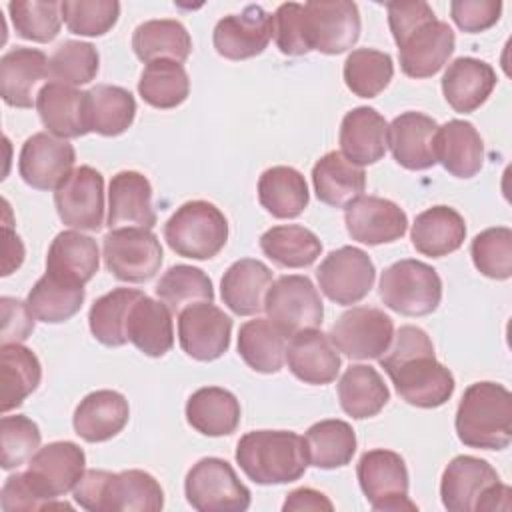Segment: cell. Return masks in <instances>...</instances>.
Returning a JSON list of instances; mask_svg holds the SVG:
<instances>
[{
	"mask_svg": "<svg viewBox=\"0 0 512 512\" xmlns=\"http://www.w3.org/2000/svg\"><path fill=\"white\" fill-rule=\"evenodd\" d=\"M378 362L398 396L416 408H438L454 394L452 372L436 360L430 336L418 326H400Z\"/></svg>",
	"mask_w": 512,
	"mask_h": 512,
	"instance_id": "6da1fadb",
	"label": "cell"
},
{
	"mask_svg": "<svg viewBox=\"0 0 512 512\" xmlns=\"http://www.w3.org/2000/svg\"><path fill=\"white\" fill-rule=\"evenodd\" d=\"M72 492L90 512H158L164 506L162 486L144 470H84Z\"/></svg>",
	"mask_w": 512,
	"mask_h": 512,
	"instance_id": "7a4b0ae2",
	"label": "cell"
},
{
	"mask_svg": "<svg viewBox=\"0 0 512 512\" xmlns=\"http://www.w3.org/2000/svg\"><path fill=\"white\" fill-rule=\"evenodd\" d=\"M456 434L468 448L504 450L512 442V394L496 382L470 384L456 410Z\"/></svg>",
	"mask_w": 512,
	"mask_h": 512,
	"instance_id": "3957f363",
	"label": "cell"
},
{
	"mask_svg": "<svg viewBox=\"0 0 512 512\" xmlns=\"http://www.w3.org/2000/svg\"><path fill=\"white\" fill-rule=\"evenodd\" d=\"M242 472L260 486L300 480L308 468L304 438L290 430H252L236 446Z\"/></svg>",
	"mask_w": 512,
	"mask_h": 512,
	"instance_id": "277c9868",
	"label": "cell"
},
{
	"mask_svg": "<svg viewBox=\"0 0 512 512\" xmlns=\"http://www.w3.org/2000/svg\"><path fill=\"white\" fill-rule=\"evenodd\" d=\"M510 488L482 458L456 456L448 462L440 482V498L450 512L508 510Z\"/></svg>",
	"mask_w": 512,
	"mask_h": 512,
	"instance_id": "5b68a950",
	"label": "cell"
},
{
	"mask_svg": "<svg viewBox=\"0 0 512 512\" xmlns=\"http://www.w3.org/2000/svg\"><path fill=\"white\" fill-rule=\"evenodd\" d=\"M164 240L178 256L210 260L226 246L228 220L212 202L190 200L164 224Z\"/></svg>",
	"mask_w": 512,
	"mask_h": 512,
	"instance_id": "8992f818",
	"label": "cell"
},
{
	"mask_svg": "<svg viewBox=\"0 0 512 512\" xmlns=\"http://www.w3.org/2000/svg\"><path fill=\"white\" fill-rule=\"evenodd\" d=\"M378 294L384 306L402 316H426L442 300V280L430 264L404 258L382 272Z\"/></svg>",
	"mask_w": 512,
	"mask_h": 512,
	"instance_id": "52a82bcc",
	"label": "cell"
},
{
	"mask_svg": "<svg viewBox=\"0 0 512 512\" xmlns=\"http://www.w3.org/2000/svg\"><path fill=\"white\" fill-rule=\"evenodd\" d=\"M86 454L84 450L68 440L50 442L30 458L28 470L22 472L26 484L36 494L42 504V510L66 508L72 506L66 502H54L56 498L74 490L78 480L84 474Z\"/></svg>",
	"mask_w": 512,
	"mask_h": 512,
	"instance_id": "ba28073f",
	"label": "cell"
},
{
	"mask_svg": "<svg viewBox=\"0 0 512 512\" xmlns=\"http://www.w3.org/2000/svg\"><path fill=\"white\" fill-rule=\"evenodd\" d=\"M184 494L198 512H244L252 500L234 468L216 456L202 458L188 470Z\"/></svg>",
	"mask_w": 512,
	"mask_h": 512,
	"instance_id": "9c48e42d",
	"label": "cell"
},
{
	"mask_svg": "<svg viewBox=\"0 0 512 512\" xmlns=\"http://www.w3.org/2000/svg\"><path fill=\"white\" fill-rule=\"evenodd\" d=\"M358 484L368 504L378 512H414L418 506L408 498V468L398 452L374 448L360 456L356 466Z\"/></svg>",
	"mask_w": 512,
	"mask_h": 512,
	"instance_id": "30bf717a",
	"label": "cell"
},
{
	"mask_svg": "<svg viewBox=\"0 0 512 512\" xmlns=\"http://www.w3.org/2000/svg\"><path fill=\"white\" fill-rule=\"evenodd\" d=\"M268 320L288 338L308 328H318L324 306L318 290L308 276L284 274L276 278L264 298Z\"/></svg>",
	"mask_w": 512,
	"mask_h": 512,
	"instance_id": "8fae6325",
	"label": "cell"
},
{
	"mask_svg": "<svg viewBox=\"0 0 512 512\" xmlns=\"http://www.w3.org/2000/svg\"><path fill=\"white\" fill-rule=\"evenodd\" d=\"M104 264L120 282L142 284L152 280L162 266V246L148 228H116L102 242Z\"/></svg>",
	"mask_w": 512,
	"mask_h": 512,
	"instance_id": "7c38bea8",
	"label": "cell"
},
{
	"mask_svg": "<svg viewBox=\"0 0 512 512\" xmlns=\"http://www.w3.org/2000/svg\"><path fill=\"white\" fill-rule=\"evenodd\" d=\"M328 336L336 350L350 360H374L388 350L394 324L380 308L354 306L338 316Z\"/></svg>",
	"mask_w": 512,
	"mask_h": 512,
	"instance_id": "4fadbf2b",
	"label": "cell"
},
{
	"mask_svg": "<svg viewBox=\"0 0 512 512\" xmlns=\"http://www.w3.org/2000/svg\"><path fill=\"white\" fill-rule=\"evenodd\" d=\"M316 278L328 300L350 306L368 296L376 280V268L362 248L342 246L320 262Z\"/></svg>",
	"mask_w": 512,
	"mask_h": 512,
	"instance_id": "5bb4252c",
	"label": "cell"
},
{
	"mask_svg": "<svg viewBox=\"0 0 512 512\" xmlns=\"http://www.w3.org/2000/svg\"><path fill=\"white\" fill-rule=\"evenodd\" d=\"M400 54V68L410 78H430L442 70L454 52L452 28L434 18L422 20L402 36L394 38Z\"/></svg>",
	"mask_w": 512,
	"mask_h": 512,
	"instance_id": "9a60e30c",
	"label": "cell"
},
{
	"mask_svg": "<svg viewBox=\"0 0 512 512\" xmlns=\"http://www.w3.org/2000/svg\"><path fill=\"white\" fill-rule=\"evenodd\" d=\"M60 220L76 230L96 232L104 224V178L92 166L74 168L54 190Z\"/></svg>",
	"mask_w": 512,
	"mask_h": 512,
	"instance_id": "2e32d148",
	"label": "cell"
},
{
	"mask_svg": "<svg viewBox=\"0 0 512 512\" xmlns=\"http://www.w3.org/2000/svg\"><path fill=\"white\" fill-rule=\"evenodd\" d=\"M310 48L342 54L360 38V12L350 0H310L304 4Z\"/></svg>",
	"mask_w": 512,
	"mask_h": 512,
	"instance_id": "e0dca14e",
	"label": "cell"
},
{
	"mask_svg": "<svg viewBox=\"0 0 512 512\" xmlns=\"http://www.w3.org/2000/svg\"><path fill=\"white\" fill-rule=\"evenodd\" d=\"M232 336V318L212 302H198L186 306L178 314L180 348L198 362H212L220 358Z\"/></svg>",
	"mask_w": 512,
	"mask_h": 512,
	"instance_id": "ac0fdd59",
	"label": "cell"
},
{
	"mask_svg": "<svg viewBox=\"0 0 512 512\" xmlns=\"http://www.w3.org/2000/svg\"><path fill=\"white\" fill-rule=\"evenodd\" d=\"M76 162L74 146L48 132L26 138L18 156L22 180L36 190H56L72 172Z\"/></svg>",
	"mask_w": 512,
	"mask_h": 512,
	"instance_id": "d6986e66",
	"label": "cell"
},
{
	"mask_svg": "<svg viewBox=\"0 0 512 512\" xmlns=\"http://www.w3.org/2000/svg\"><path fill=\"white\" fill-rule=\"evenodd\" d=\"M346 230L352 240L368 246L396 242L406 234L408 216L392 200L358 196L344 208Z\"/></svg>",
	"mask_w": 512,
	"mask_h": 512,
	"instance_id": "ffe728a7",
	"label": "cell"
},
{
	"mask_svg": "<svg viewBox=\"0 0 512 512\" xmlns=\"http://www.w3.org/2000/svg\"><path fill=\"white\" fill-rule=\"evenodd\" d=\"M272 38V14L250 4L240 14H228L214 26L212 42L228 60H248L262 54Z\"/></svg>",
	"mask_w": 512,
	"mask_h": 512,
	"instance_id": "44dd1931",
	"label": "cell"
},
{
	"mask_svg": "<svg viewBox=\"0 0 512 512\" xmlns=\"http://www.w3.org/2000/svg\"><path fill=\"white\" fill-rule=\"evenodd\" d=\"M110 230L116 228H148L156 226L152 208L150 180L136 170H122L112 176L108 186V218Z\"/></svg>",
	"mask_w": 512,
	"mask_h": 512,
	"instance_id": "7402d4cb",
	"label": "cell"
},
{
	"mask_svg": "<svg viewBox=\"0 0 512 512\" xmlns=\"http://www.w3.org/2000/svg\"><path fill=\"white\" fill-rule=\"evenodd\" d=\"M288 370L304 384H330L340 372V354L330 336L318 328L302 330L290 336L286 344Z\"/></svg>",
	"mask_w": 512,
	"mask_h": 512,
	"instance_id": "603a6c76",
	"label": "cell"
},
{
	"mask_svg": "<svg viewBox=\"0 0 512 512\" xmlns=\"http://www.w3.org/2000/svg\"><path fill=\"white\" fill-rule=\"evenodd\" d=\"M438 124L422 112H402L388 124V148L406 170H428L436 164L434 140Z\"/></svg>",
	"mask_w": 512,
	"mask_h": 512,
	"instance_id": "cb8c5ba5",
	"label": "cell"
},
{
	"mask_svg": "<svg viewBox=\"0 0 512 512\" xmlns=\"http://www.w3.org/2000/svg\"><path fill=\"white\" fill-rule=\"evenodd\" d=\"M338 142L342 156L352 164L360 168L376 164L388 148V122L370 106L352 108L342 118Z\"/></svg>",
	"mask_w": 512,
	"mask_h": 512,
	"instance_id": "d4e9b609",
	"label": "cell"
},
{
	"mask_svg": "<svg viewBox=\"0 0 512 512\" xmlns=\"http://www.w3.org/2000/svg\"><path fill=\"white\" fill-rule=\"evenodd\" d=\"M36 110L48 134L56 138H80L90 132L86 90L82 92L66 84L48 82L38 90Z\"/></svg>",
	"mask_w": 512,
	"mask_h": 512,
	"instance_id": "484cf974",
	"label": "cell"
},
{
	"mask_svg": "<svg viewBox=\"0 0 512 512\" xmlns=\"http://www.w3.org/2000/svg\"><path fill=\"white\" fill-rule=\"evenodd\" d=\"M48 78V58L38 48L16 46L0 58V96L8 106L32 108L36 86Z\"/></svg>",
	"mask_w": 512,
	"mask_h": 512,
	"instance_id": "4316f807",
	"label": "cell"
},
{
	"mask_svg": "<svg viewBox=\"0 0 512 512\" xmlns=\"http://www.w3.org/2000/svg\"><path fill=\"white\" fill-rule=\"evenodd\" d=\"M130 418L128 400L116 390H96L80 400L74 410V432L90 442H106L120 434Z\"/></svg>",
	"mask_w": 512,
	"mask_h": 512,
	"instance_id": "83f0119b",
	"label": "cell"
},
{
	"mask_svg": "<svg viewBox=\"0 0 512 512\" xmlns=\"http://www.w3.org/2000/svg\"><path fill=\"white\" fill-rule=\"evenodd\" d=\"M496 86L494 68L478 58L462 56L448 64L442 76V94L448 106L468 114L480 108Z\"/></svg>",
	"mask_w": 512,
	"mask_h": 512,
	"instance_id": "f1b7e54d",
	"label": "cell"
},
{
	"mask_svg": "<svg viewBox=\"0 0 512 512\" xmlns=\"http://www.w3.org/2000/svg\"><path fill=\"white\" fill-rule=\"evenodd\" d=\"M100 266L98 244L80 230H64L56 234L46 254V274L84 286L94 278Z\"/></svg>",
	"mask_w": 512,
	"mask_h": 512,
	"instance_id": "f546056e",
	"label": "cell"
},
{
	"mask_svg": "<svg viewBox=\"0 0 512 512\" xmlns=\"http://www.w3.org/2000/svg\"><path fill=\"white\" fill-rule=\"evenodd\" d=\"M272 284V270L256 258H242L228 266L220 280L222 302L238 316H254L264 310V298Z\"/></svg>",
	"mask_w": 512,
	"mask_h": 512,
	"instance_id": "4dcf8cb0",
	"label": "cell"
},
{
	"mask_svg": "<svg viewBox=\"0 0 512 512\" xmlns=\"http://www.w3.org/2000/svg\"><path fill=\"white\" fill-rule=\"evenodd\" d=\"M436 162L456 178H472L484 164V142L472 122L448 120L434 140Z\"/></svg>",
	"mask_w": 512,
	"mask_h": 512,
	"instance_id": "1f68e13d",
	"label": "cell"
},
{
	"mask_svg": "<svg viewBox=\"0 0 512 512\" xmlns=\"http://www.w3.org/2000/svg\"><path fill=\"white\" fill-rule=\"evenodd\" d=\"M412 246L430 258H442L456 252L466 238L462 214L450 206H432L420 212L412 224Z\"/></svg>",
	"mask_w": 512,
	"mask_h": 512,
	"instance_id": "d6a6232c",
	"label": "cell"
},
{
	"mask_svg": "<svg viewBox=\"0 0 512 512\" xmlns=\"http://www.w3.org/2000/svg\"><path fill=\"white\" fill-rule=\"evenodd\" d=\"M126 336L142 354L150 358L164 356L174 346L172 312L164 302L142 294L130 310Z\"/></svg>",
	"mask_w": 512,
	"mask_h": 512,
	"instance_id": "836d02e7",
	"label": "cell"
},
{
	"mask_svg": "<svg viewBox=\"0 0 512 512\" xmlns=\"http://www.w3.org/2000/svg\"><path fill=\"white\" fill-rule=\"evenodd\" d=\"M240 414L238 398L220 386L198 388L186 402L188 424L210 438L232 434L240 424Z\"/></svg>",
	"mask_w": 512,
	"mask_h": 512,
	"instance_id": "e575fe53",
	"label": "cell"
},
{
	"mask_svg": "<svg viewBox=\"0 0 512 512\" xmlns=\"http://www.w3.org/2000/svg\"><path fill=\"white\" fill-rule=\"evenodd\" d=\"M312 184L316 198L334 208H346L366 190V174L352 164L342 152H328L316 160L312 168Z\"/></svg>",
	"mask_w": 512,
	"mask_h": 512,
	"instance_id": "d590c367",
	"label": "cell"
},
{
	"mask_svg": "<svg viewBox=\"0 0 512 512\" xmlns=\"http://www.w3.org/2000/svg\"><path fill=\"white\" fill-rule=\"evenodd\" d=\"M310 194L304 176L292 166H272L258 180V202L274 218L290 220L308 206Z\"/></svg>",
	"mask_w": 512,
	"mask_h": 512,
	"instance_id": "8d00e7d4",
	"label": "cell"
},
{
	"mask_svg": "<svg viewBox=\"0 0 512 512\" xmlns=\"http://www.w3.org/2000/svg\"><path fill=\"white\" fill-rule=\"evenodd\" d=\"M338 400L348 416L364 420L376 416L388 404L390 390L376 368L352 364L338 382Z\"/></svg>",
	"mask_w": 512,
	"mask_h": 512,
	"instance_id": "74e56055",
	"label": "cell"
},
{
	"mask_svg": "<svg viewBox=\"0 0 512 512\" xmlns=\"http://www.w3.org/2000/svg\"><path fill=\"white\" fill-rule=\"evenodd\" d=\"M86 110L90 132L100 136H120L134 122L136 100L122 86L96 84L86 90Z\"/></svg>",
	"mask_w": 512,
	"mask_h": 512,
	"instance_id": "f35d334b",
	"label": "cell"
},
{
	"mask_svg": "<svg viewBox=\"0 0 512 512\" xmlns=\"http://www.w3.org/2000/svg\"><path fill=\"white\" fill-rule=\"evenodd\" d=\"M134 54L142 62L174 60L184 62L192 52V38L178 20H146L132 34Z\"/></svg>",
	"mask_w": 512,
	"mask_h": 512,
	"instance_id": "ab89813d",
	"label": "cell"
},
{
	"mask_svg": "<svg viewBox=\"0 0 512 512\" xmlns=\"http://www.w3.org/2000/svg\"><path fill=\"white\" fill-rule=\"evenodd\" d=\"M240 358L260 374H276L286 362V336L268 320L254 318L240 326Z\"/></svg>",
	"mask_w": 512,
	"mask_h": 512,
	"instance_id": "60d3db41",
	"label": "cell"
},
{
	"mask_svg": "<svg viewBox=\"0 0 512 512\" xmlns=\"http://www.w3.org/2000/svg\"><path fill=\"white\" fill-rule=\"evenodd\" d=\"M0 378H2V412L18 408L40 384L42 366L38 356L22 344L0 346Z\"/></svg>",
	"mask_w": 512,
	"mask_h": 512,
	"instance_id": "b9f144b4",
	"label": "cell"
},
{
	"mask_svg": "<svg viewBox=\"0 0 512 512\" xmlns=\"http://www.w3.org/2000/svg\"><path fill=\"white\" fill-rule=\"evenodd\" d=\"M304 444L310 466L334 470L350 464L356 452V434L348 422L328 418L306 430Z\"/></svg>",
	"mask_w": 512,
	"mask_h": 512,
	"instance_id": "7bdbcfd3",
	"label": "cell"
},
{
	"mask_svg": "<svg viewBox=\"0 0 512 512\" xmlns=\"http://www.w3.org/2000/svg\"><path fill=\"white\" fill-rule=\"evenodd\" d=\"M260 250L282 268H306L318 260L322 242L304 226L280 224L260 236Z\"/></svg>",
	"mask_w": 512,
	"mask_h": 512,
	"instance_id": "ee69618b",
	"label": "cell"
},
{
	"mask_svg": "<svg viewBox=\"0 0 512 512\" xmlns=\"http://www.w3.org/2000/svg\"><path fill=\"white\" fill-rule=\"evenodd\" d=\"M142 294L144 292L136 288H114L94 300L88 312V326L92 336L110 348L124 346L128 342L126 326L130 310Z\"/></svg>",
	"mask_w": 512,
	"mask_h": 512,
	"instance_id": "f6af8a7d",
	"label": "cell"
},
{
	"mask_svg": "<svg viewBox=\"0 0 512 512\" xmlns=\"http://www.w3.org/2000/svg\"><path fill=\"white\" fill-rule=\"evenodd\" d=\"M84 296V286L44 274L30 288L26 304L36 320L46 324H60L80 312Z\"/></svg>",
	"mask_w": 512,
	"mask_h": 512,
	"instance_id": "bcb514c9",
	"label": "cell"
},
{
	"mask_svg": "<svg viewBox=\"0 0 512 512\" xmlns=\"http://www.w3.org/2000/svg\"><path fill=\"white\" fill-rule=\"evenodd\" d=\"M138 94L154 108H176L190 94L188 72L180 62L174 60L148 62L138 80Z\"/></svg>",
	"mask_w": 512,
	"mask_h": 512,
	"instance_id": "7dc6e473",
	"label": "cell"
},
{
	"mask_svg": "<svg viewBox=\"0 0 512 512\" xmlns=\"http://www.w3.org/2000/svg\"><path fill=\"white\" fill-rule=\"evenodd\" d=\"M156 296L168 306L172 314H180L186 306L198 302H212L214 288L208 274L196 266H170L156 284Z\"/></svg>",
	"mask_w": 512,
	"mask_h": 512,
	"instance_id": "c3c4849f",
	"label": "cell"
},
{
	"mask_svg": "<svg viewBox=\"0 0 512 512\" xmlns=\"http://www.w3.org/2000/svg\"><path fill=\"white\" fill-rule=\"evenodd\" d=\"M344 82L360 98L378 96L394 76V62L388 52L374 48H356L344 62Z\"/></svg>",
	"mask_w": 512,
	"mask_h": 512,
	"instance_id": "681fc988",
	"label": "cell"
},
{
	"mask_svg": "<svg viewBox=\"0 0 512 512\" xmlns=\"http://www.w3.org/2000/svg\"><path fill=\"white\" fill-rule=\"evenodd\" d=\"M98 68V50L82 40H64L48 58V78L72 88L92 82Z\"/></svg>",
	"mask_w": 512,
	"mask_h": 512,
	"instance_id": "f907efd6",
	"label": "cell"
},
{
	"mask_svg": "<svg viewBox=\"0 0 512 512\" xmlns=\"http://www.w3.org/2000/svg\"><path fill=\"white\" fill-rule=\"evenodd\" d=\"M10 20L16 34L32 42H52L62 24V2L48 0H12L8 4Z\"/></svg>",
	"mask_w": 512,
	"mask_h": 512,
	"instance_id": "816d5d0a",
	"label": "cell"
},
{
	"mask_svg": "<svg viewBox=\"0 0 512 512\" xmlns=\"http://www.w3.org/2000/svg\"><path fill=\"white\" fill-rule=\"evenodd\" d=\"M470 256L486 278L508 280L512 276V230L508 226L482 230L472 240Z\"/></svg>",
	"mask_w": 512,
	"mask_h": 512,
	"instance_id": "f5cc1de1",
	"label": "cell"
},
{
	"mask_svg": "<svg viewBox=\"0 0 512 512\" xmlns=\"http://www.w3.org/2000/svg\"><path fill=\"white\" fill-rule=\"evenodd\" d=\"M40 428L24 414L2 416L0 420V464L2 470H14L30 462L40 448Z\"/></svg>",
	"mask_w": 512,
	"mask_h": 512,
	"instance_id": "db71d44e",
	"label": "cell"
},
{
	"mask_svg": "<svg viewBox=\"0 0 512 512\" xmlns=\"http://www.w3.org/2000/svg\"><path fill=\"white\" fill-rule=\"evenodd\" d=\"M120 16L116 0H64L62 20L72 34L102 36Z\"/></svg>",
	"mask_w": 512,
	"mask_h": 512,
	"instance_id": "11a10c76",
	"label": "cell"
},
{
	"mask_svg": "<svg viewBox=\"0 0 512 512\" xmlns=\"http://www.w3.org/2000/svg\"><path fill=\"white\" fill-rule=\"evenodd\" d=\"M272 36L278 50L286 56H304L308 54L310 40L306 30L304 6L298 2L280 4L272 16Z\"/></svg>",
	"mask_w": 512,
	"mask_h": 512,
	"instance_id": "9f6ffc18",
	"label": "cell"
},
{
	"mask_svg": "<svg viewBox=\"0 0 512 512\" xmlns=\"http://www.w3.org/2000/svg\"><path fill=\"white\" fill-rule=\"evenodd\" d=\"M502 2L498 0H454L450 2V16L464 32H484L500 20Z\"/></svg>",
	"mask_w": 512,
	"mask_h": 512,
	"instance_id": "6f0895ef",
	"label": "cell"
},
{
	"mask_svg": "<svg viewBox=\"0 0 512 512\" xmlns=\"http://www.w3.org/2000/svg\"><path fill=\"white\" fill-rule=\"evenodd\" d=\"M2 310V344H20L34 332V316L26 302L2 296L0 298Z\"/></svg>",
	"mask_w": 512,
	"mask_h": 512,
	"instance_id": "680465c9",
	"label": "cell"
},
{
	"mask_svg": "<svg viewBox=\"0 0 512 512\" xmlns=\"http://www.w3.org/2000/svg\"><path fill=\"white\" fill-rule=\"evenodd\" d=\"M0 506L4 512H16V510H42L40 500L30 490V486L24 480V474H12L6 478L2 492H0Z\"/></svg>",
	"mask_w": 512,
	"mask_h": 512,
	"instance_id": "91938a15",
	"label": "cell"
},
{
	"mask_svg": "<svg viewBox=\"0 0 512 512\" xmlns=\"http://www.w3.org/2000/svg\"><path fill=\"white\" fill-rule=\"evenodd\" d=\"M284 512H300V510H326L332 512L334 504L328 500V496H324L322 492L314 490V488H298L292 490L284 504H282Z\"/></svg>",
	"mask_w": 512,
	"mask_h": 512,
	"instance_id": "94428289",
	"label": "cell"
},
{
	"mask_svg": "<svg viewBox=\"0 0 512 512\" xmlns=\"http://www.w3.org/2000/svg\"><path fill=\"white\" fill-rule=\"evenodd\" d=\"M24 262V244L6 224L4 228V260H2V276L12 274Z\"/></svg>",
	"mask_w": 512,
	"mask_h": 512,
	"instance_id": "6125c7cd",
	"label": "cell"
}]
</instances>
